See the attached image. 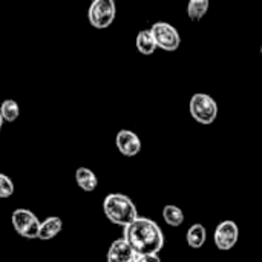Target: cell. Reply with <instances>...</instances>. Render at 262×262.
Masks as SVG:
<instances>
[{
  "label": "cell",
  "mask_w": 262,
  "mask_h": 262,
  "mask_svg": "<svg viewBox=\"0 0 262 262\" xmlns=\"http://www.w3.org/2000/svg\"><path fill=\"white\" fill-rule=\"evenodd\" d=\"M3 123H5V120H3V117H2V114H0V130H2V127H3Z\"/></svg>",
  "instance_id": "obj_19"
},
{
  "label": "cell",
  "mask_w": 262,
  "mask_h": 262,
  "mask_svg": "<svg viewBox=\"0 0 262 262\" xmlns=\"http://www.w3.org/2000/svg\"><path fill=\"white\" fill-rule=\"evenodd\" d=\"M75 181L78 187L84 192H94L98 186V178L97 175L88 169V167H78L75 172Z\"/></svg>",
  "instance_id": "obj_11"
},
{
  "label": "cell",
  "mask_w": 262,
  "mask_h": 262,
  "mask_svg": "<svg viewBox=\"0 0 262 262\" xmlns=\"http://www.w3.org/2000/svg\"><path fill=\"white\" fill-rule=\"evenodd\" d=\"M138 253L127 244L124 238L115 239L107 250V262H135Z\"/></svg>",
  "instance_id": "obj_9"
},
{
  "label": "cell",
  "mask_w": 262,
  "mask_h": 262,
  "mask_svg": "<svg viewBox=\"0 0 262 262\" xmlns=\"http://www.w3.org/2000/svg\"><path fill=\"white\" fill-rule=\"evenodd\" d=\"M186 241L192 249H201L207 241V232L203 224H193L186 235Z\"/></svg>",
  "instance_id": "obj_13"
},
{
  "label": "cell",
  "mask_w": 262,
  "mask_h": 262,
  "mask_svg": "<svg viewBox=\"0 0 262 262\" xmlns=\"http://www.w3.org/2000/svg\"><path fill=\"white\" fill-rule=\"evenodd\" d=\"M152 35L155 37L157 46L163 51L173 52L180 48L181 45V37L180 32L177 31L175 26H172L167 21H157L150 28Z\"/></svg>",
  "instance_id": "obj_6"
},
{
  "label": "cell",
  "mask_w": 262,
  "mask_h": 262,
  "mask_svg": "<svg viewBox=\"0 0 262 262\" xmlns=\"http://www.w3.org/2000/svg\"><path fill=\"white\" fill-rule=\"evenodd\" d=\"M261 55H262V45H261Z\"/></svg>",
  "instance_id": "obj_20"
},
{
  "label": "cell",
  "mask_w": 262,
  "mask_h": 262,
  "mask_svg": "<svg viewBox=\"0 0 262 262\" xmlns=\"http://www.w3.org/2000/svg\"><path fill=\"white\" fill-rule=\"evenodd\" d=\"M123 238L138 255H158L166 243L161 227L155 221L141 216L124 227Z\"/></svg>",
  "instance_id": "obj_1"
},
{
  "label": "cell",
  "mask_w": 262,
  "mask_h": 262,
  "mask_svg": "<svg viewBox=\"0 0 262 262\" xmlns=\"http://www.w3.org/2000/svg\"><path fill=\"white\" fill-rule=\"evenodd\" d=\"M238 238H239V229H238L236 223L229 221V220L220 223L215 230V235H213L215 246L223 252L233 249L238 243Z\"/></svg>",
  "instance_id": "obj_7"
},
{
  "label": "cell",
  "mask_w": 262,
  "mask_h": 262,
  "mask_svg": "<svg viewBox=\"0 0 262 262\" xmlns=\"http://www.w3.org/2000/svg\"><path fill=\"white\" fill-rule=\"evenodd\" d=\"M0 114L3 117V120L6 123H12L18 118L20 115V107L17 104V101L14 100H5L2 104H0Z\"/></svg>",
  "instance_id": "obj_16"
},
{
  "label": "cell",
  "mask_w": 262,
  "mask_h": 262,
  "mask_svg": "<svg viewBox=\"0 0 262 262\" xmlns=\"http://www.w3.org/2000/svg\"><path fill=\"white\" fill-rule=\"evenodd\" d=\"M163 218H164L166 224L170 226V227H180L184 223V213H183V210L180 207H177V206H172V204L164 206V209H163Z\"/></svg>",
  "instance_id": "obj_14"
},
{
  "label": "cell",
  "mask_w": 262,
  "mask_h": 262,
  "mask_svg": "<svg viewBox=\"0 0 262 262\" xmlns=\"http://www.w3.org/2000/svg\"><path fill=\"white\" fill-rule=\"evenodd\" d=\"M63 229V221L58 216H49L40 223V230H38V238L40 241H49L55 238Z\"/></svg>",
  "instance_id": "obj_10"
},
{
  "label": "cell",
  "mask_w": 262,
  "mask_h": 262,
  "mask_svg": "<svg viewBox=\"0 0 262 262\" xmlns=\"http://www.w3.org/2000/svg\"><path fill=\"white\" fill-rule=\"evenodd\" d=\"M209 11V0H189L187 15L193 21H200Z\"/></svg>",
  "instance_id": "obj_15"
},
{
  "label": "cell",
  "mask_w": 262,
  "mask_h": 262,
  "mask_svg": "<svg viewBox=\"0 0 262 262\" xmlns=\"http://www.w3.org/2000/svg\"><path fill=\"white\" fill-rule=\"evenodd\" d=\"M135 45H137V49L140 54L143 55H152L155 52V49L158 48L157 46V41H155V37L152 35L150 29H143L137 34V38H135Z\"/></svg>",
  "instance_id": "obj_12"
},
{
  "label": "cell",
  "mask_w": 262,
  "mask_h": 262,
  "mask_svg": "<svg viewBox=\"0 0 262 262\" xmlns=\"http://www.w3.org/2000/svg\"><path fill=\"white\" fill-rule=\"evenodd\" d=\"M190 115L200 124H212L218 117V104L209 94H195L189 103Z\"/></svg>",
  "instance_id": "obj_3"
},
{
  "label": "cell",
  "mask_w": 262,
  "mask_h": 262,
  "mask_svg": "<svg viewBox=\"0 0 262 262\" xmlns=\"http://www.w3.org/2000/svg\"><path fill=\"white\" fill-rule=\"evenodd\" d=\"M12 193H14V183H12V180L8 175L0 173V198L6 200Z\"/></svg>",
  "instance_id": "obj_17"
},
{
  "label": "cell",
  "mask_w": 262,
  "mask_h": 262,
  "mask_svg": "<svg viewBox=\"0 0 262 262\" xmlns=\"http://www.w3.org/2000/svg\"><path fill=\"white\" fill-rule=\"evenodd\" d=\"M103 212L106 218L117 226L126 227L138 218V210L134 201L123 193H111L103 201Z\"/></svg>",
  "instance_id": "obj_2"
},
{
  "label": "cell",
  "mask_w": 262,
  "mask_h": 262,
  "mask_svg": "<svg viewBox=\"0 0 262 262\" xmlns=\"http://www.w3.org/2000/svg\"><path fill=\"white\" fill-rule=\"evenodd\" d=\"M117 15L115 0H92L88 9L89 23L97 29L109 28Z\"/></svg>",
  "instance_id": "obj_4"
},
{
  "label": "cell",
  "mask_w": 262,
  "mask_h": 262,
  "mask_svg": "<svg viewBox=\"0 0 262 262\" xmlns=\"http://www.w3.org/2000/svg\"><path fill=\"white\" fill-rule=\"evenodd\" d=\"M11 223L20 236H23L26 239L38 238V230H40L41 221L35 216L34 212H31L28 209H17L12 212Z\"/></svg>",
  "instance_id": "obj_5"
},
{
  "label": "cell",
  "mask_w": 262,
  "mask_h": 262,
  "mask_svg": "<svg viewBox=\"0 0 262 262\" xmlns=\"http://www.w3.org/2000/svg\"><path fill=\"white\" fill-rule=\"evenodd\" d=\"M115 144L121 155L124 157H135L141 150V140L140 137L127 129H123L115 137Z\"/></svg>",
  "instance_id": "obj_8"
},
{
  "label": "cell",
  "mask_w": 262,
  "mask_h": 262,
  "mask_svg": "<svg viewBox=\"0 0 262 262\" xmlns=\"http://www.w3.org/2000/svg\"><path fill=\"white\" fill-rule=\"evenodd\" d=\"M135 262H161L158 255H138Z\"/></svg>",
  "instance_id": "obj_18"
}]
</instances>
